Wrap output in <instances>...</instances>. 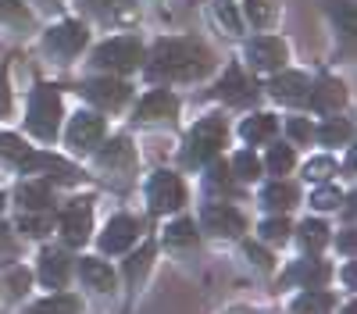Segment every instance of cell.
I'll use <instances>...</instances> for the list:
<instances>
[{
    "instance_id": "1",
    "label": "cell",
    "mask_w": 357,
    "mask_h": 314,
    "mask_svg": "<svg viewBox=\"0 0 357 314\" xmlns=\"http://www.w3.org/2000/svg\"><path fill=\"white\" fill-rule=\"evenodd\" d=\"M215 65L211 50L200 40H161L151 54V79H200Z\"/></svg>"
},
{
    "instance_id": "2",
    "label": "cell",
    "mask_w": 357,
    "mask_h": 314,
    "mask_svg": "<svg viewBox=\"0 0 357 314\" xmlns=\"http://www.w3.org/2000/svg\"><path fill=\"white\" fill-rule=\"evenodd\" d=\"M0 154H4L8 161H15V164H22L25 171H43V175H50L57 182H75L82 175L72 161L57 157V154H40L33 147H25V143L11 132H0Z\"/></svg>"
},
{
    "instance_id": "3",
    "label": "cell",
    "mask_w": 357,
    "mask_h": 314,
    "mask_svg": "<svg viewBox=\"0 0 357 314\" xmlns=\"http://www.w3.org/2000/svg\"><path fill=\"white\" fill-rule=\"evenodd\" d=\"M225 143V118H218V114H207V118H200L190 136H186V147H183V164L186 168H197L204 161H215L218 147Z\"/></svg>"
},
{
    "instance_id": "4",
    "label": "cell",
    "mask_w": 357,
    "mask_h": 314,
    "mask_svg": "<svg viewBox=\"0 0 357 314\" xmlns=\"http://www.w3.org/2000/svg\"><path fill=\"white\" fill-rule=\"evenodd\" d=\"M25 125L43 143H50L57 136V125H61V93H57L54 86H36L33 100H29Z\"/></svg>"
},
{
    "instance_id": "5",
    "label": "cell",
    "mask_w": 357,
    "mask_h": 314,
    "mask_svg": "<svg viewBox=\"0 0 357 314\" xmlns=\"http://www.w3.org/2000/svg\"><path fill=\"white\" fill-rule=\"evenodd\" d=\"M143 61V47L136 36H114L93 50V65L104 72H132Z\"/></svg>"
},
{
    "instance_id": "6",
    "label": "cell",
    "mask_w": 357,
    "mask_h": 314,
    "mask_svg": "<svg viewBox=\"0 0 357 314\" xmlns=\"http://www.w3.org/2000/svg\"><path fill=\"white\" fill-rule=\"evenodd\" d=\"M146 204H151L154 214H165V211H178L186 204V186L175 171H154L151 186H146Z\"/></svg>"
},
{
    "instance_id": "7",
    "label": "cell",
    "mask_w": 357,
    "mask_h": 314,
    "mask_svg": "<svg viewBox=\"0 0 357 314\" xmlns=\"http://www.w3.org/2000/svg\"><path fill=\"white\" fill-rule=\"evenodd\" d=\"M86 40H89V33H86L82 22H61L47 33L43 47H47L50 57H57V61H72V57L86 47Z\"/></svg>"
},
{
    "instance_id": "8",
    "label": "cell",
    "mask_w": 357,
    "mask_h": 314,
    "mask_svg": "<svg viewBox=\"0 0 357 314\" xmlns=\"http://www.w3.org/2000/svg\"><path fill=\"white\" fill-rule=\"evenodd\" d=\"M200 225L218 240H236V236H243V228H247L243 214L229 204H207L204 214H200Z\"/></svg>"
},
{
    "instance_id": "9",
    "label": "cell",
    "mask_w": 357,
    "mask_h": 314,
    "mask_svg": "<svg viewBox=\"0 0 357 314\" xmlns=\"http://www.w3.org/2000/svg\"><path fill=\"white\" fill-rule=\"evenodd\" d=\"M100 136H104V118L100 114H93V111H79L75 118L68 122V147L75 150V154H89L100 143Z\"/></svg>"
},
{
    "instance_id": "10",
    "label": "cell",
    "mask_w": 357,
    "mask_h": 314,
    "mask_svg": "<svg viewBox=\"0 0 357 314\" xmlns=\"http://www.w3.org/2000/svg\"><path fill=\"white\" fill-rule=\"evenodd\" d=\"M93 233V207H89V200H75L72 207L61 211V236L68 246H82Z\"/></svg>"
},
{
    "instance_id": "11",
    "label": "cell",
    "mask_w": 357,
    "mask_h": 314,
    "mask_svg": "<svg viewBox=\"0 0 357 314\" xmlns=\"http://www.w3.org/2000/svg\"><path fill=\"white\" fill-rule=\"evenodd\" d=\"M82 93H86L89 104H97V107H104V111H118V107L132 97V90H129L122 79H89V82L82 86Z\"/></svg>"
},
{
    "instance_id": "12",
    "label": "cell",
    "mask_w": 357,
    "mask_h": 314,
    "mask_svg": "<svg viewBox=\"0 0 357 314\" xmlns=\"http://www.w3.org/2000/svg\"><path fill=\"white\" fill-rule=\"evenodd\" d=\"M218 97H222L225 104H232V107H243V104H254L257 86H254V79H250L240 65H232V68H225V75H222V82H218Z\"/></svg>"
},
{
    "instance_id": "13",
    "label": "cell",
    "mask_w": 357,
    "mask_h": 314,
    "mask_svg": "<svg viewBox=\"0 0 357 314\" xmlns=\"http://www.w3.org/2000/svg\"><path fill=\"white\" fill-rule=\"evenodd\" d=\"M247 61L261 72H275L286 61V43L275 40V36H257V40L247 43Z\"/></svg>"
},
{
    "instance_id": "14",
    "label": "cell",
    "mask_w": 357,
    "mask_h": 314,
    "mask_svg": "<svg viewBox=\"0 0 357 314\" xmlns=\"http://www.w3.org/2000/svg\"><path fill=\"white\" fill-rule=\"evenodd\" d=\"M136 236H139V221L129 218V214H118V218H111L107 228H104L100 250H104V253H122V250H129V246L136 243Z\"/></svg>"
},
{
    "instance_id": "15",
    "label": "cell",
    "mask_w": 357,
    "mask_h": 314,
    "mask_svg": "<svg viewBox=\"0 0 357 314\" xmlns=\"http://www.w3.org/2000/svg\"><path fill=\"white\" fill-rule=\"evenodd\" d=\"M272 97L279 100V104H307V93H311V82H307V75H301V72H279L275 79H272Z\"/></svg>"
},
{
    "instance_id": "16",
    "label": "cell",
    "mask_w": 357,
    "mask_h": 314,
    "mask_svg": "<svg viewBox=\"0 0 357 314\" xmlns=\"http://www.w3.org/2000/svg\"><path fill=\"white\" fill-rule=\"evenodd\" d=\"M307 100H311V107L321 111V114H336V111L343 107V100H347L343 82H340V79H318V82L311 86Z\"/></svg>"
},
{
    "instance_id": "17",
    "label": "cell",
    "mask_w": 357,
    "mask_h": 314,
    "mask_svg": "<svg viewBox=\"0 0 357 314\" xmlns=\"http://www.w3.org/2000/svg\"><path fill=\"white\" fill-rule=\"evenodd\" d=\"M72 275V261L65 250H43L40 253V278L43 285H50V290H61V285L68 282Z\"/></svg>"
},
{
    "instance_id": "18",
    "label": "cell",
    "mask_w": 357,
    "mask_h": 314,
    "mask_svg": "<svg viewBox=\"0 0 357 314\" xmlns=\"http://www.w3.org/2000/svg\"><path fill=\"white\" fill-rule=\"evenodd\" d=\"M97 164H100L104 171H129V168L136 164V150H132V143H129L126 136L111 139L104 150H97Z\"/></svg>"
},
{
    "instance_id": "19",
    "label": "cell",
    "mask_w": 357,
    "mask_h": 314,
    "mask_svg": "<svg viewBox=\"0 0 357 314\" xmlns=\"http://www.w3.org/2000/svg\"><path fill=\"white\" fill-rule=\"evenodd\" d=\"M175 111H178V100L168 90H154V93H146L139 100L136 118L139 122H158V118H175Z\"/></svg>"
},
{
    "instance_id": "20",
    "label": "cell",
    "mask_w": 357,
    "mask_h": 314,
    "mask_svg": "<svg viewBox=\"0 0 357 314\" xmlns=\"http://www.w3.org/2000/svg\"><path fill=\"white\" fill-rule=\"evenodd\" d=\"M329 278H333V268L321 265V261H296V265L282 275L286 285H289V282H301L304 290H311V285H325Z\"/></svg>"
},
{
    "instance_id": "21",
    "label": "cell",
    "mask_w": 357,
    "mask_h": 314,
    "mask_svg": "<svg viewBox=\"0 0 357 314\" xmlns=\"http://www.w3.org/2000/svg\"><path fill=\"white\" fill-rule=\"evenodd\" d=\"M79 278L89 285V290H97V293H111L114 290V272L97 261V257H82L79 261Z\"/></svg>"
},
{
    "instance_id": "22",
    "label": "cell",
    "mask_w": 357,
    "mask_h": 314,
    "mask_svg": "<svg viewBox=\"0 0 357 314\" xmlns=\"http://www.w3.org/2000/svg\"><path fill=\"white\" fill-rule=\"evenodd\" d=\"M18 204L25 207V211H50L54 207V189H50V182H25V186H18Z\"/></svg>"
},
{
    "instance_id": "23",
    "label": "cell",
    "mask_w": 357,
    "mask_h": 314,
    "mask_svg": "<svg viewBox=\"0 0 357 314\" xmlns=\"http://www.w3.org/2000/svg\"><path fill=\"white\" fill-rule=\"evenodd\" d=\"M261 204H264L268 211H289V207L296 204V186H293V182H282V179L268 182V186L261 189Z\"/></svg>"
},
{
    "instance_id": "24",
    "label": "cell",
    "mask_w": 357,
    "mask_h": 314,
    "mask_svg": "<svg viewBox=\"0 0 357 314\" xmlns=\"http://www.w3.org/2000/svg\"><path fill=\"white\" fill-rule=\"evenodd\" d=\"M275 132H279V118H272V114H254V118L240 125V136L247 143H268Z\"/></svg>"
},
{
    "instance_id": "25",
    "label": "cell",
    "mask_w": 357,
    "mask_h": 314,
    "mask_svg": "<svg viewBox=\"0 0 357 314\" xmlns=\"http://www.w3.org/2000/svg\"><path fill=\"white\" fill-rule=\"evenodd\" d=\"M329 311H333V293L318 290V285H311L307 293L293 300V314H329Z\"/></svg>"
},
{
    "instance_id": "26",
    "label": "cell",
    "mask_w": 357,
    "mask_h": 314,
    "mask_svg": "<svg viewBox=\"0 0 357 314\" xmlns=\"http://www.w3.org/2000/svg\"><path fill=\"white\" fill-rule=\"evenodd\" d=\"M165 243L172 250H186V246H197V225L193 218H178L165 228Z\"/></svg>"
},
{
    "instance_id": "27",
    "label": "cell",
    "mask_w": 357,
    "mask_h": 314,
    "mask_svg": "<svg viewBox=\"0 0 357 314\" xmlns=\"http://www.w3.org/2000/svg\"><path fill=\"white\" fill-rule=\"evenodd\" d=\"M301 243H304V250H307V253H318L325 243H329V225L318 221V218L304 221V225H301Z\"/></svg>"
},
{
    "instance_id": "28",
    "label": "cell",
    "mask_w": 357,
    "mask_h": 314,
    "mask_svg": "<svg viewBox=\"0 0 357 314\" xmlns=\"http://www.w3.org/2000/svg\"><path fill=\"white\" fill-rule=\"evenodd\" d=\"M229 171H232V175L240 179V182H254V179L261 175V161H257V154H254V150H240V154L232 157Z\"/></svg>"
},
{
    "instance_id": "29",
    "label": "cell",
    "mask_w": 357,
    "mask_h": 314,
    "mask_svg": "<svg viewBox=\"0 0 357 314\" xmlns=\"http://www.w3.org/2000/svg\"><path fill=\"white\" fill-rule=\"evenodd\" d=\"M82 311V304H79V297H68V293H57V297H50V300H43V304H36L29 314H79Z\"/></svg>"
},
{
    "instance_id": "30",
    "label": "cell",
    "mask_w": 357,
    "mask_h": 314,
    "mask_svg": "<svg viewBox=\"0 0 357 314\" xmlns=\"http://www.w3.org/2000/svg\"><path fill=\"white\" fill-rule=\"evenodd\" d=\"M350 132H354V129H350L347 118H329L314 136L325 143V147H336V143H350Z\"/></svg>"
},
{
    "instance_id": "31",
    "label": "cell",
    "mask_w": 357,
    "mask_h": 314,
    "mask_svg": "<svg viewBox=\"0 0 357 314\" xmlns=\"http://www.w3.org/2000/svg\"><path fill=\"white\" fill-rule=\"evenodd\" d=\"M247 18H250V25H257V29L272 25V18H275V0H247Z\"/></svg>"
},
{
    "instance_id": "32",
    "label": "cell",
    "mask_w": 357,
    "mask_h": 314,
    "mask_svg": "<svg viewBox=\"0 0 357 314\" xmlns=\"http://www.w3.org/2000/svg\"><path fill=\"white\" fill-rule=\"evenodd\" d=\"M207 186H211L215 193H218V189H222V193H236V186H232V171H229L225 161H215L211 168H207Z\"/></svg>"
},
{
    "instance_id": "33",
    "label": "cell",
    "mask_w": 357,
    "mask_h": 314,
    "mask_svg": "<svg viewBox=\"0 0 357 314\" xmlns=\"http://www.w3.org/2000/svg\"><path fill=\"white\" fill-rule=\"evenodd\" d=\"M293 164H296L293 147H272V150H268V168H272V175H286Z\"/></svg>"
},
{
    "instance_id": "34",
    "label": "cell",
    "mask_w": 357,
    "mask_h": 314,
    "mask_svg": "<svg viewBox=\"0 0 357 314\" xmlns=\"http://www.w3.org/2000/svg\"><path fill=\"white\" fill-rule=\"evenodd\" d=\"M329 11H333V18L340 22L343 36H354V4H350V0H333Z\"/></svg>"
},
{
    "instance_id": "35",
    "label": "cell",
    "mask_w": 357,
    "mask_h": 314,
    "mask_svg": "<svg viewBox=\"0 0 357 314\" xmlns=\"http://www.w3.org/2000/svg\"><path fill=\"white\" fill-rule=\"evenodd\" d=\"M311 204H314L318 211H336V207L343 204V193H340L336 186H321V189L311 196Z\"/></svg>"
},
{
    "instance_id": "36",
    "label": "cell",
    "mask_w": 357,
    "mask_h": 314,
    "mask_svg": "<svg viewBox=\"0 0 357 314\" xmlns=\"http://www.w3.org/2000/svg\"><path fill=\"white\" fill-rule=\"evenodd\" d=\"M261 236H264L268 243H286V240H289V221H286V218H268V221L261 225Z\"/></svg>"
},
{
    "instance_id": "37",
    "label": "cell",
    "mask_w": 357,
    "mask_h": 314,
    "mask_svg": "<svg viewBox=\"0 0 357 314\" xmlns=\"http://www.w3.org/2000/svg\"><path fill=\"white\" fill-rule=\"evenodd\" d=\"M18 228L25 236H47L50 233V214H25V218H18Z\"/></svg>"
},
{
    "instance_id": "38",
    "label": "cell",
    "mask_w": 357,
    "mask_h": 314,
    "mask_svg": "<svg viewBox=\"0 0 357 314\" xmlns=\"http://www.w3.org/2000/svg\"><path fill=\"white\" fill-rule=\"evenodd\" d=\"M0 18H8L11 25H29L33 15L22 8V0H0Z\"/></svg>"
},
{
    "instance_id": "39",
    "label": "cell",
    "mask_w": 357,
    "mask_h": 314,
    "mask_svg": "<svg viewBox=\"0 0 357 314\" xmlns=\"http://www.w3.org/2000/svg\"><path fill=\"white\" fill-rule=\"evenodd\" d=\"M151 257H154V246L146 243V246H143L136 257H129V261H126V278H129V282H136V278L143 275V268L151 265Z\"/></svg>"
},
{
    "instance_id": "40",
    "label": "cell",
    "mask_w": 357,
    "mask_h": 314,
    "mask_svg": "<svg viewBox=\"0 0 357 314\" xmlns=\"http://www.w3.org/2000/svg\"><path fill=\"white\" fill-rule=\"evenodd\" d=\"M304 175H307V179H314V182L329 179V175H336V161H333V157H314V161H307Z\"/></svg>"
},
{
    "instance_id": "41",
    "label": "cell",
    "mask_w": 357,
    "mask_h": 314,
    "mask_svg": "<svg viewBox=\"0 0 357 314\" xmlns=\"http://www.w3.org/2000/svg\"><path fill=\"white\" fill-rule=\"evenodd\" d=\"M215 18L225 25V33H232V36L243 33V22H240V15H236L232 4H218V8H215Z\"/></svg>"
},
{
    "instance_id": "42",
    "label": "cell",
    "mask_w": 357,
    "mask_h": 314,
    "mask_svg": "<svg viewBox=\"0 0 357 314\" xmlns=\"http://www.w3.org/2000/svg\"><path fill=\"white\" fill-rule=\"evenodd\" d=\"M289 136L301 139V143H307V139H314V125L304 122V118H289Z\"/></svg>"
},
{
    "instance_id": "43",
    "label": "cell",
    "mask_w": 357,
    "mask_h": 314,
    "mask_svg": "<svg viewBox=\"0 0 357 314\" xmlns=\"http://www.w3.org/2000/svg\"><path fill=\"white\" fill-rule=\"evenodd\" d=\"M29 282H33V275H29L25 268H11V275H8L11 293H25V290H29Z\"/></svg>"
},
{
    "instance_id": "44",
    "label": "cell",
    "mask_w": 357,
    "mask_h": 314,
    "mask_svg": "<svg viewBox=\"0 0 357 314\" xmlns=\"http://www.w3.org/2000/svg\"><path fill=\"white\" fill-rule=\"evenodd\" d=\"M247 257H250V261H254L261 272L272 268V257H268V250H264V246H257V243H247Z\"/></svg>"
},
{
    "instance_id": "45",
    "label": "cell",
    "mask_w": 357,
    "mask_h": 314,
    "mask_svg": "<svg viewBox=\"0 0 357 314\" xmlns=\"http://www.w3.org/2000/svg\"><path fill=\"white\" fill-rule=\"evenodd\" d=\"M11 111V90H8V72L0 68V118Z\"/></svg>"
},
{
    "instance_id": "46",
    "label": "cell",
    "mask_w": 357,
    "mask_h": 314,
    "mask_svg": "<svg viewBox=\"0 0 357 314\" xmlns=\"http://www.w3.org/2000/svg\"><path fill=\"white\" fill-rule=\"evenodd\" d=\"M86 8H89V11H111L114 0H86Z\"/></svg>"
},
{
    "instance_id": "47",
    "label": "cell",
    "mask_w": 357,
    "mask_h": 314,
    "mask_svg": "<svg viewBox=\"0 0 357 314\" xmlns=\"http://www.w3.org/2000/svg\"><path fill=\"white\" fill-rule=\"evenodd\" d=\"M8 246H11V233H8V225L0 221V253H4Z\"/></svg>"
},
{
    "instance_id": "48",
    "label": "cell",
    "mask_w": 357,
    "mask_h": 314,
    "mask_svg": "<svg viewBox=\"0 0 357 314\" xmlns=\"http://www.w3.org/2000/svg\"><path fill=\"white\" fill-rule=\"evenodd\" d=\"M340 246H343V253H354V233H343L340 236Z\"/></svg>"
},
{
    "instance_id": "49",
    "label": "cell",
    "mask_w": 357,
    "mask_h": 314,
    "mask_svg": "<svg viewBox=\"0 0 357 314\" xmlns=\"http://www.w3.org/2000/svg\"><path fill=\"white\" fill-rule=\"evenodd\" d=\"M343 314H354V304H347V307H343Z\"/></svg>"
},
{
    "instance_id": "50",
    "label": "cell",
    "mask_w": 357,
    "mask_h": 314,
    "mask_svg": "<svg viewBox=\"0 0 357 314\" xmlns=\"http://www.w3.org/2000/svg\"><path fill=\"white\" fill-rule=\"evenodd\" d=\"M0 207H4V193H0Z\"/></svg>"
}]
</instances>
